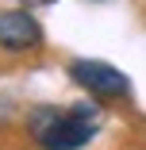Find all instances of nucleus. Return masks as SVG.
<instances>
[{"instance_id": "1", "label": "nucleus", "mask_w": 146, "mask_h": 150, "mask_svg": "<svg viewBox=\"0 0 146 150\" xmlns=\"http://www.w3.org/2000/svg\"><path fill=\"white\" fill-rule=\"evenodd\" d=\"M31 135L42 142V150H77L96 135V123L89 108H73V112H54V108H39L31 119Z\"/></svg>"}, {"instance_id": "4", "label": "nucleus", "mask_w": 146, "mask_h": 150, "mask_svg": "<svg viewBox=\"0 0 146 150\" xmlns=\"http://www.w3.org/2000/svg\"><path fill=\"white\" fill-rule=\"evenodd\" d=\"M23 4H50V0H23Z\"/></svg>"}, {"instance_id": "2", "label": "nucleus", "mask_w": 146, "mask_h": 150, "mask_svg": "<svg viewBox=\"0 0 146 150\" xmlns=\"http://www.w3.org/2000/svg\"><path fill=\"white\" fill-rule=\"evenodd\" d=\"M69 77L81 88H89L92 96H100V100H123V96H131V81L115 66L96 62V58H77V62L69 66Z\"/></svg>"}, {"instance_id": "3", "label": "nucleus", "mask_w": 146, "mask_h": 150, "mask_svg": "<svg viewBox=\"0 0 146 150\" xmlns=\"http://www.w3.org/2000/svg\"><path fill=\"white\" fill-rule=\"evenodd\" d=\"M42 42V27L27 8L0 12V46L4 50H35Z\"/></svg>"}]
</instances>
